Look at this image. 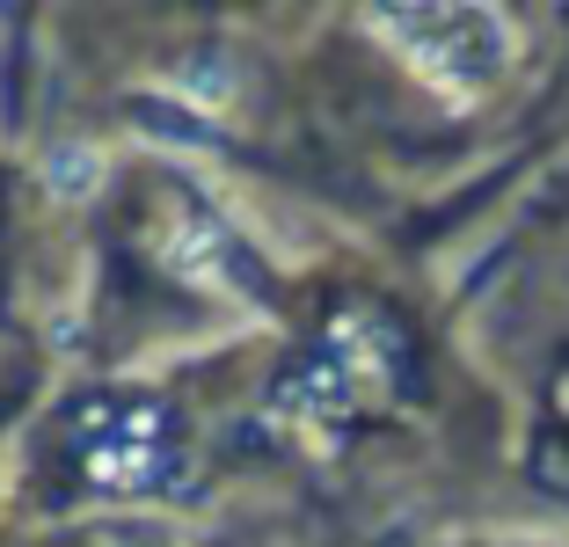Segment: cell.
<instances>
[{"instance_id":"1","label":"cell","mask_w":569,"mask_h":547,"mask_svg":"<svg viewBox=\"0 0 569 547\" xmlns=\"http://www.w3.org/2000/svg\"><path fill=\"white\" fill-rule=\"evenodd\" d=\"M366 22L395 44L409 73L423 88H438L446 102H482L503 73L519 67V30L503 8H482V0H423V8H366Z\"/></svg>"},{"instance_id":"2","label":"cell","mask_w":569,"mask_h":547,"mask_svg":"<svg viewBox=\"0 0 569 547\" xmlns=\"http://www.w3.org/2000/svg\"><path fill=\"white\" fill-rule=\"evenodd\" d=\"M44 182L59 190V198H88L102 182V153L96 147H51L44 153Z\"/></svg>"}]
</instances>
